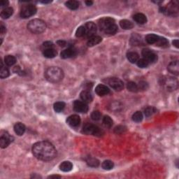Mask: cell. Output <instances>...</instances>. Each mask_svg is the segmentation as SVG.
Masks as SVG:
<instances>
[{
    "label": "cell",
    "mask_w": 179,
    "mask_h": 179,
    "mask_svg": "<svg viewBox=\"0 0 179 179\" xmlns=\"http://www.w3.org/2000/svg\"><path fill=\"white\" fill-rule=\"evenodd\" d=\"M99 27L102 32L109 35L115 34L118 31V26L111 18H104L100 20L99 21Z\"/></svg>",
    "instance_id": "cell-2"
},
{
    "label": "cell",
    "mask_w": 179,
    "mask_h": 179,
    "mask_svg": "<svg viewBox=\"0 0 179 179\" xmlns=\"http://www.w3.org/2000/svg\"><path fill=\"white\" fill-rule=\"evenodd\" d=\"M133 18H134L135 22H136V23L141 25L145 24V23L147 22L146 16L143 13H139L135 14Z\"/></svg>",
    "instance_id": "cell-19"
},
{
    "label": "cell",
    "mask_w": 179,
    "mask_h": 179,
    "mask_svg": "<svg viewBox=\"0 0 179 179\" xmlns=\"http://www.w3.org/2000/svg\"><path fill=\"white\" fill-rule=\"evenodd\" d=\"M173 44L174 45V46L176 47V48H178V39L174 40V41H173Z\"/></svg>",
    "instance_id": "cell-48"
},
{
    "label": "cell",
    "mask_w": 179,
    "mask_h": 179,
    "mask_svg": "<svg viewBox=\"0 0 179 179\" xmlns=\"http://www.w3.org/2000/svg\"><path fill=\"white\" fill-rule=\"evenodd\" d=\"M74 109L76 112L85 114L88 111V107L85 102L76 100L74 103Z\"/></svg>",
    "instance_id": "cell-9"
},
{
    "label": "cell",
    "mask_w": 179,
    "mask_h": 179,
    "mask_svg": "<svg viewBox=\"0 0 179 179\" xmlns=\"http://www.w3.org/2000/svg\"><path fill=\"white\" fill-rule=\"evenodd\" d=\"M81 98L83 100V102H85V103H90L92 101L93 97L91 92L88 90H83L82 91L81 93Z\"/></svg>",
    "instance_id": "cell-17"
},
{
    "label": "cell",
    "mask_w": 179,
    "mask_h": 179,
    "mask_svg": "<svg viewBox=\"0 0 179 179\" xmlns=\"http://www.w3.org/2000/svg\"><path fill=\"white\" fill-rule=\"evenodd\" d=\"M87 165L91 167H97L99 165V161L94 158H89L87 160Z\"/></svg>",
    "instance_id": "cell-31"
},
{
    "label": "cell",
    "mask_w": 179,
    "mask_h": 179,
    "mask_svg": "<svg viewBox=\"0 0 179 179\" xmlns=\"http://www.w3.org/2000/svg\"><path fill=\"white\" fill-rule=\"evenodd\" d=\"M27 28L34 34H41L45 30L46 25L45 22L41 19H34L28 23Z\"/></svg>",
    "instance_id": "cell-4"
},
{
    "label": "cell",
    "mask_w": 179,
    "mask_h": 179,
    "mask_svg": "<svg viewBox=\"0 0 179 179\" xmlns=\"http://www.w3.org/2000/svg\"><path fill=\"white\" fill-rule=\"evenodd\" d=\"M138 88L139 90H146L148 88V84L147 82L141 81H140L138 84Z\"/></svg>",
    "instance_id": "cell-40"
},
{
    "label": "cell",
    "mask_w": 179,
    "mask_h": 179,
    "mask_svg": "<svg viewBox=\"0 0 179 179\" xmlns=\"http://www.w3.org/2000/svg\"><path fill=\"white\" fill-rule=\"evenodd\" d=\"M142 55L150 63H155L158 60V55L153 50L145 48L142 50Z\"/></svg>",
    "instance_id": "cell-8"
},
{
    "label": "cell",
    "mask_w": 179,
    "mask_h": 179,
    "mask_svg": "<svg viewBox=\"0 0 179 179\" xmlns=\"http://www.w3.org/2000/svg\"><path fill=\"white\" fill-rule=\"evenodd\" d=\"M103 123L106 127H111L113 125V120L110 116H105L103 118Z\"/></svg>",
    "instance_id": "cell-38"
},
{
    "label": "cell",
    "mask_w": 179,
    "mask_h": 179,
    "mask_svg": "<svg viewBox=\"0 0 179 179\" xmlns=\"http://www.w3.org/2000/svg\"><path fill=\"white\" fill-rule=\"evenodd\" d=\"M4 63L8 66H13L16 63V59L13 55H6L4 58Z\"/></svg>",
    "instance_id": "cell-30"
},
{
    "label": "cell",
    "mask_w": 179,
    "mask_h": 179,
    "mask_svg": "<svg viewBox=\"0 0 179 179\" xmlns=\"http://www.w3.org/2000/svg\"><path fill=\"white\" fill-rule=\"evenodd\" d=\"M127 88L129 91L132 92H136L139 91L137 84L132 81L129 82V83L127 84Z\"/></svg>",
    "instance_id": "cell-32"
},
{
    "label": "cell",
    "mask_w": 179,
    "mask_h": 179,
    "mask_svg": "<svg viewBox=\"0 0 179 179\" xmlns=\"http://www.w3.org/2000/svg\"><path fill=\"white\" fill-rule=\"evenodd\" d=\"M157 112L156 109L153 107H147L146 109H145V111H144V114H145L146 116L149 117L153 116V114H155V113Z\"/></svg>",
    "instance_id": "cell-35"
},
{
    "label": "cell",
    "mask_w": 179,
    "mask_h": 179,
    "mask_svg": "<svg viewBox=\"0 0 179 179\" xmlns=\"http://www.w3.org/2000/svg\"><path fill=\"white\" fill-rule=\"evenodd\" d=\"M102 167L105 170H111L114 167V162L111 160H105L102 164Z\"/></svg>",
    "instance_id": "cell-33"
},
{
    "label": "cell",
    "mask_w": 179,
    "mask_h": 179,
    "mask_svg": "<svg viewBox=\"0 0 179 179\" xmlns=\"http://www.w3.org/2000/svg\"><path fill=\"white\" fill-rule=\"evenodd\" d=\"M120 25L124 30H131L134 27V24L127 20H122L120 22Z\"/></svg>",
    "instance_id": "cell-24"
},
{
    "label": "cell",
    "mask_w": 179,
    "mask_h": 179,
    "mask_svg": "<svg viewBox=\"0 0 179 179\" xmlns=\"http://www.w3.org/2000/svg\"><path fill=\"white\" fill-rule=\"evenodd\" d=\"M85 27L81 26L79 27L77 29L76 32V36L77 37H83V36H85Z\"/></svg>",
    "instance_id": "cell-39"
},
{
    "label": "cell",
    "mask_w": 179,
    "mask_h": 179,
    "mask_svg": "<svg viewBox=\"0 0 179 179\" xmlns=\"http://www.w3.org/2000/svg\"><path fill=\"white\" fill-rule=\"evenodd\" d=\"M13 141V137L11 136L7 132H4V134H1L0 137V146L2 148H6Z\"/></svg>",
    "instance_id": "cell-11"
},
{
    "label": "cell",
    "mask_w": 179,
    "mask_h": 179,
    "mask_svg": "<svg viewBox=\"0 0 179 179\" xmlns=\"http://www.w3.org/2000/svg\"><path fill=\"white\" fill-rule=\"evenodd\" d=\"M85 30V35L86 37H92L94 36L95 33L97 32V26L92 22H88L86 24L84 25Z\"/></svg>",
    "instance_id": "cell-10"
},
{
    "label": "cell",
    "mask_w": 179,
    "mask_h": 179,
    "mask_svg": "<svg viewBox=\"0 0 179 179\" xmlns=\"http://www.w3.org/2000/svg\"><path fill=\"white\" fill-rule=\"evenodd\" d=\"M102 37L99 36H93L92 37H90L88 40V41H87V45H88L89 47H92L94 46V45H96L99 44V43H100V42L102 41Z\"/></svg>",
    "instance_id": "cell-20"
},
{
    "label": "cell",
    "mask_w": 179,
    "mask_h": 179,
    "mask_svg": "<svg viewBox=\"0 0 179 179\" xmlns=\"http://www.w3.org/2000/svg\"><path fill=\"white\" fill-rule=\"evenodd\" d=\"M137 66L140 68H146L148 67V66L149 65V63L147 61L145 58H143V59H140L137 62Z\"/></svg>",
    "instance_id": "cell-36"
},
{
    "label": "cell",
    "mask_w": 179,
    "mask_h": 179,
    "mask_svg": "<svg viewBox=\"0 0 179 179\" xmlns=\"http://www.w3.org/2000/svg\"><path fill=\"white\" fill-rule=\"evenodd\" d=\"M58 44L60 45V46H65L66 45V41H62V40H60V41H58Z\"/></svg>",
    "instance_id": "cell-47"
},
{
    "label": "cell",
    "mask_w": 179,
    "mask_h": 179,
    "mask_svg": "<svg viewBox=\"0 0 179 179\" xmlns=\"http://www.w3.org/2000/svg\"><path fill=\"white\" fill-rule=\"evenodd\" d=\"M65 107V103L63 102H58L54 104L53 108L55 112L60 113L64 110Z\"/></svg>",
    "instance_id": "cell-29"
},
{
    "label": "cell",
    "mask_w": 179,
    "mask_h": 179,
    "mask_svg": "<svg viewBox=\"0 0 179 179\" xmlns=\"http://www.w3.org/2000/svg\"><path fill=\"white\" fill-rule=\"evenodd\" d=\"M91 118L93 120H99L101 118V114H100L99 111H93V112L91 114Z\"/></svg>",
    "instance_id": "cell-42"
},
{
    "label": "cell",
    "mask_w": 179,
    "mask_h": 179,
    "mask_svg": "<svg viewBox=\"0 0 179 179\" xmlns=\"http://www.w3.org/2000/svg\"><path fill=\"white\" fill-rule=\"evenodd\" d=\"M13 13V9L11 7H6L4 8L1 12V17L3 19H7L10 18Z\"/></svg>",
    "instance_id": "cell-22"
},
{
    "label": "cell",
    "mask_w": 179,
    "mask_h": 179,
    "mask_svg": "<svg viewBox=\"0 0 179 179\" xmlns=\"http://www.w3.org/2000/svg\"><path fill=\"white\" fill-rule=\"evenodd\" d=\"M9 76V71L6 67H1V70H0V77L1 78H6Z\"/></svg>",
    "instance_id": "cell-37"
},
{
    "label": "cell",
    "mask_w": 179,
    "mask_h": 179,
    "mask_svg": "<svg viewBox=\"0 0 179 179\" xmlns=\"http://www.w3.org/2000/svg\"><path fill=\"white\" fill-rule=\"evenodd\" d=\"M32 153L35 158L42 161H50L55 158L57 151L52 143L48 141H40L34 143Z\"/></svg>",
    "instance_id": "cell-1"
},
{
    "label": "cell",
    "mask_w": 179,
    "mask_h": 179,
    "mask_svg": "<svg viewBox=\"0 0 179 179\" xmlns=\"http://www.w3.org/2000/svg\"><path fill=\"white\" fill-rule=\"evenodd\" d=\"M43 47L44 49L53 48V43L50 41H46V42H45V43H43ZM44 49H43V50H44Z\"/></svg>",
    "instance_id": "cell-44"
},
{
    "label": "cell",
    "mask_w": 179,
    "mask_h": 179,
    "mask_svg": "<svg viewBox=\"0 0 179 179\" xmlns=\"http://www.w3.org/2000/svg\"><path fill=\"white\" fill-rule=\"evenodd\" d=\"M85 4H86L87 6H91V5H92L93 1H85Z\"/></svg>",
    "instance_id": "cell-49"
},
{
    "label": "cell",
    "mask_w": 179,
    "mask_h": 179,
    "mask_svg": "<svg viewBox=\"0 0 179 179\" xmlns=\"http://www.w3.org/2000/svg\"><path fill=\"white\" fill-rule=\"evenodd\" d=\"M14 131L18 136H22L25 131V126L21 122H18L14 125Z\"/></svg>",
    "instance_id": "cell-18"
},
{
    "label": "cell",
    "mask_w": 179,
    "mask_h": 179,
    "mask_svg": "<svg viewBox=\"0 0 179 179\" xmlns=\"http://www.w3.org/2000/svg\"><path fill=\"white\" fill-rule=\"evenodd\" d=\"M126 130H127V128H126V127H125V126L119 125L114 129V132L117 134H121L122 133L125 132Z\"/></svg>",
    "instance_id": "cell-41"
},
{
    "label": "cell",
    "mask_w": 179,
    "mask_h": 179,
    "mask_svg": "<svg viewBox=\"0 0 179 179\" xmlns=\"http://www.w3.org/2000/svg\"><path fill=\"white\" fill-rule=\"evenodd\" d=\"M83 132L85 134H91L96 136H102L104 134V131L95 125L90 123H87L84 125Z\"/></svg>",
    "instance_id": "cell-5"
},
{
    "label": "cell",
    "mask_w": 179,
    "mask_h": 179,
    "mask_svg": "<svg viewBox=\"0 0 179 179\" xmlns=\"http://www.w3.org/2000/svg\"><path fill=\"white\" fill-rule=\"evenodd\" d=\"M45 77L51 83H58L63 79V69L57 67H50L45 70Z\"/></svg>",
    "instance_id": "cell-3"
},
{
    "label": "cell",
    "mask_w": 179,
    "mask_h": 179,
    "mask_svg": "<svg viewBox=\"0 0 179 179\" xmlns=\"http://www.w3.org/2000/svg\"><path fill=\"white\" fill-rule=\"evenodd\" d=\"M6 34V27L4 26H3L2 25H1V37L4 35V34Z\"/></svg>",
    "instance_id": "cell-45"
},
{
    "label": "cell",
    "mask_w": 179,
    "mask_h": 179,
    "mask_svg": "<svg viewBox=\"0 0 179 179\" xmlns=\"http://www.w3.org/2000/svg\"><path fill=\"white\" fill-rule=\"evenodd\" d=\"M127 58L131 63H136L139 60V55L135 52H129L127 54Z\"/></svg>",
    "instance_id": "cell-27"
},
{
    "label": "cell",
    "mask_w": 179,
    "mask_h": 179,
    "mask_svg": "<svg viewBox=\"0 0 179 179\" xmlns=\"http://www.w3.org/2000/svg\"><path fill=\"white\" fill-rule=\"evenodd\" d=\"M60 170L65 171V172H68V171H70L72 169L73 164L71 162L65 161L63 162V163L60 164Z\"/></svg>",
    "instance_id": "cell-23"
},
{
    "label": "cell",
    "mask_w": 179,
    "mask_h": 179,
    "mask_svg": "<svg viewBox=\"0 0 179 179\" xmlns=\"http://www.w3.org/2000/svg\"><path fill=\"white\" fill-rule=\"evenodd\" d=\"M49 178H60V176H57V175H53V176H49L48 177Z\"/></svg>",
    "instance_id": "cell-50"
},
{
    "label": "cell",
    "mask_w": 179,
    "mask_h": 179,
    "mask_svg": "<svg viewBox=\"0 0 179 179\" xmlns=\"http://www.w3.org/2000/svg\"><path fill=\"white\" fill-rule=\"evenodd\" d=\"M108 84L116 91H120L124 88V83L118 78H110L107 81Z\"/></svg>",
    "instance_id": "cell-7"
},
{
    "label": "cell",
    "mask_w": 179,
    "mask_h": 179,
    "mask_svg": "<svg viewBox=\"0 0 179 179\" xmlns=\"http://www.w3.org/2000/svg\"><path fill=\"white\" fill-rule=\"evenodd\" d=\"M133 37L134 38H131V44L133 45H136L138 44L141 41V37L137 34H135V35H133Z\"/></svg>",
    "instance_id": "cell-43"
},
{
    "label": "cell",
    "mask_w": 179,
    "mask_h": 179,
    "mask_svg": "<svg viewBox=\"0 0 179 179\" xmlns=\"http://www.w3.org/2000/svg\"><path fill=\"white\" fill-rule=\"evenodd\" d=\"M36 13V8L33 4H27L22 7L21 16L23 18H28L34 16Z\"/></svg>",
    "instance_id": "cell-6"
},
{
    "label": "cell",
    "mask_w": 179,
    "mask_h": 179,
    "mask_svg": "<svg viewBox=\"0 0 179 179\" xmlns=\"http://www.w3.org/2000/svg\"><path fill=\"white\" fill-rule=\"evenodd\" d=\"M67 122L71 127H76L81 123V118L78 115H72L67 118Z\"/></svg>",
    "instance_id": "cell-14"
},
{
    "label": "cell",
    "mask_w": 179,
    "mask_h": 179,
    "mask_svg": "<svg viewBox=\"0 0 179 179\" xmlns=\"http://www.w3.org/2000/svg\"><path fill=\"white\" fill-rule=\"evenodd\" d=\"M167 90H175L178 88V81L175 78H169L164 81Z\"/></svg>",
    "instance_id": "cell-12"
},
{
    "label": "cell",
    "mask_w": 179,
    "mask_h": 179,
    "mask_svg": "<svg viewBox=\"0 0 179 179\" xmlns=\"http://www.w3.org/2000/svg\"><path fill=\"white\" fill-rule=\"evenodd\" d=\"M66 6L71 10H76L79 7V2L75 0H70L65 3Z\"/></svg>",
    "instance_id": "cell-25"
},
{
    "label": "cell",
    "mask_w": 179,
    "mask_h": 179,
    "mask_svg": "<svg viewBox=\"0 0 179 179\" xmlns=\"http://www.w3.org/2000/svg\"><path fill=\"white\" fill-rule=\"evenodd\" d=\"M132 120L136 122H139L143 120V114L141 111H136L132 116Z\"/></svg>",
    "instance_id": "cell-34"
},
{
    "label": "cell",
    "mask_w": 179,
    "mask_h": 179,
    "mask_svg": "<svg viewBox=\"0 0 179 179\" xmlns=\"http://www.w3.org/2000/svg\"><path fill=\"white\" fill-rule=\"evenodd\" d=\"M159 37H160V36L156 35V34H148V35L146 36V41L147 43H149V44H153V43H156Z\"/></svg>",
    "instance_id": "cell-26"
},
{
    "label": "cell",
    "mask_w": 179,
    "mask_h": 179,
    "mask_svg": "<svg viewBox=\"0 0 179 179\" xmlns=\"http://www.w3.org/2000/svg\"><path fill=\"white\" fill-rule=\"evenodd\" d=\"M77 51L74 48H68L65 50L62 51L60 56L63 59H67V58H71L76 55Z\"/></svg>",
    "instance_id": "cell-13"
},
{
    "label": "cell",
    "mask_w": 179,
    "mask_h": 179,
    "mask_svg": "<svg viewBox=\"0 0 179 179\" xmlns=\"http://www.w3.org/2000/svg\"><path fill=\"white\" fill-rule=\"evenodd\" d=\"M156 45L162 47V48H167L169 46V41L166 38L159 37L158 41L156 42Z\"/></svg>",
    "instance_id": "cell-28"
},
{
    "label": "cell",
    "mask_w": 179,
    "mask_h": 179,
    "mask_svg": "<svg viewBox=\"0 0 179 179\" xmlns=\"http://www.w3.org/2000/svg\"><path fill=\"white\" fill-rule=\"evenodd\" d=\"M168 71L171 74L178 76L179 74V65L177 60L172 61L168 65Z\"/></svg>",
    "instance_id": "cell-15"
},
{
    "label": "cell",
    "mask_w": 179,
    "mask_h": 179,
    "mask_svg": "<svg viewBox=\"0 0 179 179\" xmlns=\"http://www.w3.org/2000/svg\"><path fill=\"white\" fill-rule=\"evenodd\" d=\"M95 92L99 96H104L110 92V90L106 85L99 84L96 87Z\"/></svg>",
    "instance_id": "cell-16"
},
{
    "label": "cell",
    "mask_w": 179,
    "mask_h": 179,
    "mask_svg": "<svg viewBox=\"0 0 179 179\" xmlns=\"http://www.w3.org/2000/svg\"><path fill=\"white\" fill-rule=\"evenodd\" d=\"M41 2L43 4H48V3H50L51 1H41Z\"/></svg>",
    "instance_id": "cell-51"
},
{
    "label": "cell",
    "mask_w": 179,
    "mask_h": 179,
    "mask_svg": "<svg viewBox=\"0 0 179 179\" xmlns=\"http://www.w3.org/2000/svg\"><path fill=\"white\" fill-rule=\"evenodd\" d=\"M43 54L44 57L47 58H53L57 55V51L54 48H47L43 50Z\"/></svg>",
    "instance_id": "cell-21"
},
{
    "label": "cell",
    "mask_w": 179,
    "mask_h": 179,
    "mask_svg": "<svg viewBox=\"0 0 179 179\" xmlns=\"http://www.w3.org/2000/svg\"><path fill=\"white\" fill-rule=\"evenodd\" d=\"M9 1H5V0H4V1H1V7H5V8H6L7 6L9 5Z\"/></svg>",
    "instance_id": "cell-46"
}]
</instances>
